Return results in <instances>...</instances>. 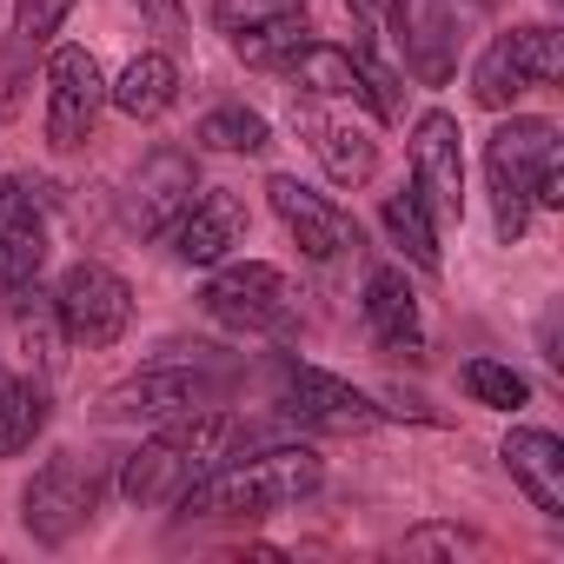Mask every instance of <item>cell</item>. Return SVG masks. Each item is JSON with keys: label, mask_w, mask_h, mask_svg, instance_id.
I'll return each instance as SVG.
<instances>
[{"label": "cell", "mask_w": 564, "mask_h": 564, "mask_svg": "<svg viewBox=\"0 0 564 564\" xmlns=\"http://www.w3.org/2000/svg\"><path fill=\"white\" fill-rule=\"evenodd\" d=\"M107 113V74L87 47H54L47 54V147L54 153H80L94 140Z\"/></svg>", "instance_id": "10"}, {"label": "cell", "mask_w": 564, "mask_h": 564, "mask_svg": "<svg viewBox=\"0 0 564 564\" xmlns=\"http://www.w3.org/2000/svg\"><path fill=\"white\" fill-rule=\"evenodd\" d=\"M313 41H319V28H313V14H306V0H286V8H272L265 21L239 28V34H232V54H239L246 67H259V74H286Z\"/></svg>", "instance_id": "20"}, {"label": "cell", "mask_w": 564, "mask_h": 564, "mask_svg": "<svg viewBox=\"0 0 564 564\" xmlns=\"http://www.w3.org/2000/svg\"><path fill=\"white\" fill-rule=\"evenodd\" d=\"M54 405H47V386L34 379H8L0 372V458H21L41 432H47Z\"/></svg>", "instance_id": "23"}, {"label": "cell", "mask_w": 564, "mask_h": 564, "mask_svg": "<svg viewBox=\"0 0 564 564\" xmlns=\"http://www.w3.org/2000/svg\"><path fill=\"white\" fill-rule=\"evenodd\" d=\"M286 80H293V94H313V100H366L359 94V67H352V54L346 47H333V41H313L293 67H286Z\"/></svg>", "instance_id": "24"}, {"label": "cell", "mask_w": 564, "mask_h": 564, "mask_svg": "<svg viewBox=\"0 0 564 564\" xmlns=\"http://www.w3.org/2000/svg\"><path fill=\"white\" fill-rule=\"evenodd\" d=\"M272 8H286V0H213V8H206V21L232 41L239 28H252V21H265Z\"/></svg>", "instance_id": "30"}, {"label": "cell", "mask_w": 564, "mask_h": 564, "mask_svg": "<svg viewBox=\"0 0 564 564\" xmlns=\"http://www.w3.org/2000/svg\"><path fill=\"white\" fill-rule=\"evenodd\" d=\"M293 127H300V140L313 147V160L326 166L333 186H366L379 173V140H372L366 120H352V100L293 94Z\"/></svg>", "instance_id": "11"}, {"label": "cell", "mask_w": 564, "mask_h": 564, "mask_svg": "<svg viewBox=\"0 0 564 564\" xmlns=\"http://www.w3.org/2000/svg\"><path fill=\"white\" fill-rule=\"evenodd\" d=\"M379 226H386V239H392L419 272H438V219H432V206H425V193H419L412 180L379 199Z\"/></svg>", "instance_id": "22"}, {"label": "cell", "mask_w": 564, "mask_h": 564, "mask_svg": "<svg viewBox=\"0 0 564 564\" xmlns=\"http://www.w3.org/2000/svg\"><path fill=\"white\" fill-rule=\"evenodd\" d=\"M47 306H54L61 339H67V346H94V352L120 346L127 326H133V286H127V279H120L107 259H80V265H67V272H61V286L47 293Z\"/></svg>", "instance_id": "8"}, {"label": "cell", "mask_w": 564, "mask_h": 564, "mask_svg": "<svg viewBox=\"0 0 564 564\" xmlns=\"http://www.w3.org/2000/svg\"><path fill=\"white\" fill-rule=\"evenodd\" d=\"M193 147L199 153H265L272 147V120L259 107H213L193 127Z\"/></svg>", "instance_id": "25"}, {"label": "cell", "mask_w": 564, "mask_h": 564, "mask_svg": "<svg viewBox=\"0 0 564 564\" xmlns=\"http://www.w3.org/2000/svg\"><path fill=\"white\" fill-rule=\"evenodd\" d=\"M564 80V34L551 21H518L505 34H491V47L471 67V100L485 113H511L531 87H557Z\"/></svg>", "instance_id": "5"}, {"label": "cell", "mask_w": 564, "mask_h": 564, "mask_svg": "<svg viewBox=\"0 0 564 564\" xmlns=\"http://www.w3.org/2000/svg\"><path fill=\"white\" fill-rule=\"evenodd\" d=\"M199 313L213 326H226L232 339H272L293 326V279L265 259H219V265H206Z\"/></svg>", "instance_id": "4"}, {"label": "cell", "mask_w": 564, "mask_h": 564, "mask_svg": "<svg viewBox=\"0 0 564 564\" xmlns=\"http://www.w3.org/2000/svg\"><path fill=\"white\" fill-rule=\"evenodd\" d=\"M346 8H352V21H359V28H372V21L386 14V0H346Z\"/></svg>", "instance_id": "32"}, {"label": "cell", "mask_w": 564, "mask_h": 564, "mask_svg": "<svg viewBox=\"0 0 564 564\" xmlns=\"http://www.w3.org/2000/svg\"><path fill=\"white\" fill-rule=\"evenodd\" d=\"M100 498H107V471L80 452H54L21 491V531L34 544H67L94 524Z\"/></svg>", "instance_id": "6"}, {"label": "cell", "mask_w": 564, "mask_h": 564, "mask_svg": "<svg viewBox=\"0 0 564 564\" xmlns=\"http://www.w3.org/2000/svg\"><path fill=\"white\" fill-rule=\"evenodd\" d=\"M133 8H140L166 41H186V0H133Z\"/></svg>", "instance_id": "31"}, {"label": "cell", "mask_w": 564, "mask_h": 564, "mask_svg": "<svg viewBox=\"0 0 564 564\" xmlns=\"http://www.w3.org/2000/svg\"><path fill=\"white\" fill-rule=\"evenodd\" d=\"M491 544L478 538V531H465V524H419V531H405V557H485Z\"/></svg>", "instance_id": "28"}, {"label": "cell", "mask_w": 564, "mask_h": 564, "mask_svg": "<svg viewBox=\"0 0 564 564\" xmlns=\"http://www.w3.org/2000/svg\"><path fill=\"white\" fill-rule=\"evenodd\" d=\"M458 386L471 405H491V412H524L531 405V379L505 359H465L458 366Z\"/></svg>", "instance_id": "26"}, {"label": "cell", "mask_w": 564, "mask_h": 564, "mask_svg": "<svg viewBox=\"0 0 564 564\" xmlns=\"http://www.w3.org/2000/svg\"><path fill=\"white\" fill-rule=\"evenodd\" d=\"M557 160V127L544 113H511L491 127L485 140V193H491V226H498V246H518L524 226H531V193H538V173Z\"/></svg>", "instance_id": "3"}, {"label": "cell", "mask_w": 564, "mask_h": 564, "mask_svg": "<svg viewBox=\"0 0 564 564\" xmlns=\"http://www.w3.org/2000/svg\"><path fill=\"white\" fill-rule=\"evenodd\" d=\"M47 272V213L21 173H0V313L41 293Z\"/></svg>", "instance_id": "12"}, {"label": "cell", "mask_w": 564, "mask_h": 564, "mask_svg": "<svg viewBox=\"0 0 564 564\" xmlns=\"http://www.w3.org/2000/svg\"><path fill=\"white\" fill-rule=\"evenodd\" d=\"M226 372L193 359V366H147L133 379H120L107 399H100V419L107 425H166V419H186V412H206V405H226Z\"/></svg>", "instance_id": "7"}, {"label": "cell", "mask_w": 564, "mask_h": 564, "mask_svg": "<svg viewBox=\"0 0 564 564\" xmlns=\"http://www.w3.org/2000/svg\"><path fill=\"white\" fill-rule=\"evenodd\" d=\"M326 478L319 452L313 445H265V452H232L219 458L186 498H180V518H272V511H293L300 498H313Z\"/></svg>", "instance_id": "2"}, {"label": "cell", "mask_w": 564, "mask_h": 564, "mask_svg": "<svg viewBox=\"0 0 564 564\" xmlns=\"http://www.w3.org/2000/svg\"><path fill=\"white\" fill-rule=\"evenodd\" d=\"M386 21H392V41L412 67L419 87H445L452 67H458V0H386Z\"/></svg>", "instance_id": "15"}, {"label": "cell", "mask_w": 564, "mask_h": 564, "mask_svg": "<svg viewBox=\"0 0 564 564\" xmlns=\"http://www.w3.org/2000/svg\"><path fill=\"white\" fill-rule=\"evenodd\" d=\"M405 153H412V186L425 193L432 219L438 226H458L465 219V133H458V120L445 107H425L412 120Z\"/></svg>", "instance_id": "13"}, {"label": "cell", "mask_w": 564, "mask_h": 564, "mask_svg": "<svg viewBox=\"0 0 564 564\" xmlns=\"http://www.w3.org/2000/svg\"><path fill=\"white\" fill-rule=\"evenodd\" d=\"M199 199V160L186 147H153L127 186V226L147 239H166V226Z\"/></svg>", "instance_id": "16"}, {"label": "cell", "mask_w": 564, "mask_h": 564, "mask_svg": "<svg viewBox=\"0 0 564 564\" xmlns=\"http://www.w3.org/2000/svg\"><path fill=\"white\" fill-rule=\"evenodd\" d=\"M511 485L531 498V511L544 518H564V438L544 432V425H511L505 445H498Z\"/></svg>", "instance_id": "19"}, {"label": "cell", "mask_w": 564, "mask_h": 564, "mask_svg": "<svg viewBox=\"0 0 564 564\" xmlns=\"http://www.w3.org/2000/svg\"><path fill=\"white\" fill-rule=\"evenodd\" d=\"M239 239H246V206L219 186H199V199L166 226V252L180 265H219V259H232Z\"/></svg>", "instance_id": "18"}, {"label": "cell", "mask_w": 564, "mask_h": 564, "mask_svg": "<svg viewBox=\"0 0 564 564\" xmlns=\"http://www.w3.org/2000/svg\"><path fill=\"white\" fill-rule=\"evenodd\" d=\"M232 452H246V432L219 412V405H206V412H186V419H166V425H153V438H140L127 458H120V498L127 505H180L219 458H232Z\"/></svg>", "instance_id": "1"}, {"label": "cell", "mask_w": 564, "mask_h": 564, "mask_svg": "<svg viewBox=\"0 0 564 564\" xmlns=\"http://www.w3.org/2000/svg\"><path fill=\"white\" fill-rule=\"evenodd\" d=\"M352 54V67H359V94H366V107H372V120H399V67H386L379 61V47H372V28H359V41L346 47Z\"/></svg>", "instance_id": "27"}, {"label": "cell", "mask_w": 564, "mask_h": 564, "mask_svg": "<svg viewBox=\"0 0 564 564\" xmlns=\"http://www.w3.org/2000/svg\"><path fill=\"white\" fill-rule=\"evenodd\" d=\"M272 405L300 419L306 432H333V438H352V432H372L386 425V405L372 392H359L352 379L339 372H319V366H300V359H279L272 372Z\"/></svg>", "instance_id": "9"}, {"label": "cell", "mask_w": 564, "mask_h": 564, "mask_svg": "<svg viewBox=\"0 0 564 564\" xmlns=\"http://www.w3.org/2000/svg\"><path fill=\"white\" fill-rule=\"evenodd\" d=\"M359 319H366V339L386 352V359H425V306L412 293L405 265H372L366 272V293H359Z\"/></svg>", "instance_id": "17"}, {"label": "cell", "mask_w": 564, "mask_h": 564, "mask_svg": "<svg viewBox=\"0 0 564 564\" xmlns=\"http://www.w3.org/2000/svg\"><path fill=\"white\" fill-rule=\"evenodd\" d=\"M74 14V0H14V41L21 47H47Z\"/></svg>", "instance_id": "29"}, {"label": "cell", "mask_w": 564, "mask_h": 564, "mask_svg": "<svg viewBox=\"0 0 564 564\" xmlns=\"http://www.w3.org/2000/svg\"><path fill=\"white\" fill-rule=\"evenodd\" d=\"M265 206L279 213V226L293 232V246H300L306 259H339V252L359 246V219H352L333 193L306 186L300 173H272V180H265Z\"/></svg>", "instance_id": "14"}, {"label": "cell", "mask_w": 564, "mask_h": 564, "mask_svg": "<svg viewBox=\"0 0 564 564\" xmlns=\"http://www.w3.org/2000/svg\"><path fill=\"white\" fill-rule=\"evenodd\" d=\"M173 100H180V61L166 47H140L120 67V80H107V107H120L127 120H160L173 113Z\"/></svg>", "instance_id": "21"}]
</instances>
